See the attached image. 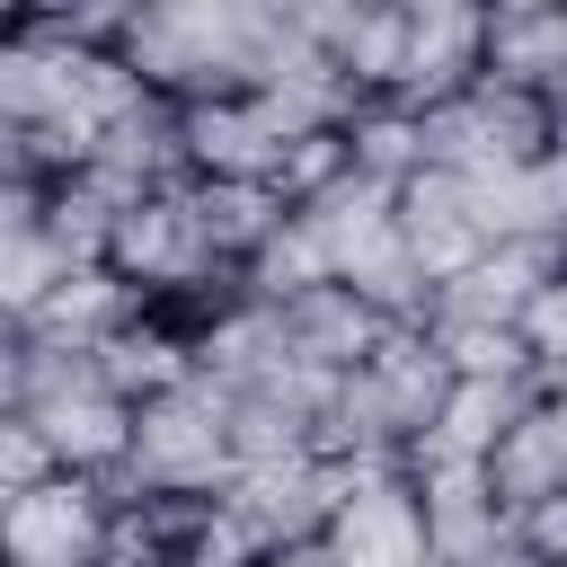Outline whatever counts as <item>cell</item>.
<instances>
[{
  "mask_svg": "<svg viewBox=\"0 0 567 567\" xmlns=\"http://www.w3.org/2000/svg\"><path fill=\"white\" fill-rule=\"evenodd\" d=\"M284 35H292V18L266 0H151L124 27V71L168 106L248 97L266 80V62L284 53Z\"/></svg>",
  "mask_w": 567,
  "mask_h": 567,
  "instance_id": "6da1fadb",
  "label": "cell"
},
{
  "mask_svg": "<svg viewBox=\"0 0 567 567\" xmlns=\"http://www.w3.org/2000/svg\"><path fill=\"white\" fill-rule=\"evenodd\" d=\"M239 478V452H230V390H213L204 372L142 399L133 408V452H124V496H186V505H213L221 487Z\"/></svg>",
  "mask_w": 567,
  "mask_h": 567,
  "instance_id": "7a4b0ae2",
  "label": "cell"
},
{
  "mask_svg": "<svg viewBox=\"0 0 567 567\" xmlns=\"http://www.w3.org/2000/svg\"><path fill=\"white\" fill-rule=\"evenodd\" d=\"M354 470H337L328 452H301V461H266V470H239L221 496H213V540L239 558V567H266L284 549H319L337 505H346Z\"/></svg>",
  "mask_w": 567,
  "mask_h": 567,
  "instance_id": "3957f363",
  "label": "cell"
},
{
  "mask_svg": "<svg viewBox=\"0 0 567 567\" xmlns=\"http://www.w3.org/2000/svg\"><path fill=\"white\" fill-rule=\"evenodd\" d=\"M416 115H425V168H452V177H487V168H523V159L558 151L549 97L505 89V80H470L461 97L416 106Z\"/></svg>",
  "mask_w": 567,
  "mask_h": 567,
  "instance_id": "277c9868",
  "label": "cell"
},
{
  "mask_svg": "<svg viewBox=\"0 0 567 567\" xmlns=\"http://www.w3.org/2000/svg\"><path fill=\"white\" fill-rule=\"evenodd\" d=\"M0 558L9 567H106L115 558V478H35L0 505Z\"/></svg>",
  "mask_w": 567,
  "mask_h": 567,
  "instance_id": "5b68a950",
  "label": "cell"
},
{
  "mask_svg": "<svg viewBox=\"0 0 567 567\" xmlns=\"http://www.w3.org/2000/svg\"><path fill=\"white\" fill-rule=\"evenodd\" d=\"M319 549L337 567H434L425 496H416L408 461L399 470H354V487H346V505H337V523H328Z\"/></svg>",
  "mask_w": 567,
  "mask_h": 567,
  "instance_id": "8992f818",
  "label": "cell"
},
{
  "mask_svg": "<svg viewBox=\"0 0 567 567\" xmlns=\"http://www.w3.org/2000/svg\"><path fill=\"white\" fill-rule=\"evenodd\" d=\"M558 275V248H523V239H487L452 284H434L425 328H523L532 292Z\"/></svg>",
  "mask_w": 567,
  "mask_h": 567,
  "instance_id": "52a82bcc",
  "label": "cell"
},
{
  "mask_svg": "<svg viewBox=\"0 0 567 567\" xmlns=\"http://www.w3.org/2000/svg\"><path fill=\"white\" fill-rule=\"evenodd\" d=\"M177 124H186V177L204 186H275L292 151L257 97H204V106H177Z\"/></svg>",
  "mask_w": 567,
  "mask_h": 567,
  "instance_id": "ba28073f",
  "label": "cell"
},
{
  "mask_svg": "<svg viewBox=\"0 0 567 567\" xmlns=\"http://www.w3.org/2000/svg\"><path fill=\"white\" fill-rule=\"evenodd\" d=\"M487 71V9L470 0H416L408 9V62H399V106H443Z\"/></svg>",
  "mask_w": 567,
  "mask_h": 567,
  "instance_id": "9c48e42d",
  "label": "cell"
},
{
  "mask_svg": "<svg viewBox=\"0 0 567 567\" xmlns=\"http://www.w3.org/2000/svg\"><path fill=\"white\" fill-rule=\"evenodd\" d=\"M487 496L523 523L532 505H549V496H567V390H540L505 434H496V452H487Z\"/></svg>",
  "mask_w": 567,
  "mask_h": 567,
  "instance_id": "30bf717a",
  "label": "cell"
},
{
  "mask_svg": "<svg viewBox=\"0 0 567 567\" xmlns=\"http://www.w3.org/2000/svg\"><path fill=\"white\" fill-rule=\"evenodd\" d=\"M195 372L213 381V390H266L275 372H292V346H284V310H266V301H248V292H230L213 319H195Z\"/></svg>",
  "mask_w": 567,
  "mask_h": 567,
  "instance_id": "8fae6325",
  "label": "cell"
},
{
  "mask_svg": "<svg viewBox=\"0 0 567 567\" xmlns=\"http://www.w3.org/2000/svg\"><path fill=\"white\" fill-rule=\"evenodd\" d=\"M416 496H425V540H434V567H470L478 549H496L514 532V514L487 496V470H461V461H408Z\"/></svg>",
  "mask_w": 567,
  "mask_h": 567,
  "instance_id": "7c38bea8",
  "label": "cell"
},
{
  "mask_svg": "<svg viewBox=\"0 0 567 567\" xmlns=\"http://www.w3.org/2000/svg\"><path fill=\"white\" fill-rule=\"evenodd\" d=\"M381 337H390V319H381L363 292H346V284H319V292L284 301V346H292V363H310V372H328V381L363 372Z\"/></svg>",
  "mask_w": 567,
  "mask_h": 567,
  "instance_id": "4fadbf2b",
  "label": "cell"
},
{
  "mask_svg": "<svg viewBox=\"0 0 567 567\" xmlns=\"http://www.w3.org/2000/svg\"><path fill=\"white\" fill-rule=\"evenodd\" d=\"M399 239H408V257L425 266V284H452V275L487 248V230H478V213H470V186H461L452 168H425V177L399 186Z\"/></svg>",
  "mask_w": 567,
  "mask_h": 567,
  "instance_id": "5bb4252c",
  "label": "cell"
},
{
  "mask_svg": "<svg viewBox=\"0 0 567 567\" xmlns=\"http://www.w3.org/2000/svg\"><path fill=\"white\" fill-rule=\"evenodd\" d=\"M89 363H97V381H106L124 408H142V399H159V390L195 381V328H186V319H168V310H142V319H133V328H115Z\"/></svg>",
  "mask_w": 567,
  "mask_h": 567,
  "instance_id": "9a60e30c",
  "label": "cell"
},
{
  "mask_svg": "<svg viewBox=\"0 0 567 567\" xmlns=\"http://www.w3.org/2000/svg\"><path fill=\"white\" fill-rule=\"evenodd\" d=\"M532 399H540V381H452V399H443L434 434H425L408 461H461V470H487L496 434H505Z\"/></svg>",
  "mask_w": 567,
  "mask_h": 567,
  "instance_id": "2e32d148",
  "label": "cell"
},
{
  "mask_svg": "<svg viewBox=\"0 0 567 567\" xmlns=\"http://www.w3.org/2000/svg\"><path fill=\"white\" fill-rule=\"evenodd\" d=\"M142 319V301L106 275V266H71L62 284H53V301L35 310V328L27 337H44V346H71V354H97L115 328H133Z\"/></svg>",
  "mask_w": 567,
  "mask_h": 567,
  "instance_id": "e0dca14e",
  "label": "cell"
},
{
  "mask_svg": "<svg viewBox=\"0 0 567 567\" xmlns=\"http://www.w3.org/2000/svg\"><path fill=\"white\" fill-rule=\"evenodd\" d=\"M558 53H567V9H549V0H514V9H487V71L478 80H505V89H549V71H558Z\"/></svg>",
  "mask_w": 567,
  "mask_h": 567,
  "instance_id": "ac0fdd59",
  "label": "cell"
},
{
  "mask_svg": "<svg viewBox=\"0 0 567 567\" xmlns=\"http://www.w3.org/2000/svg\"><path fill=\"white\" fill-rule=\"evenodd\" d=\"M346 168L354 177H381V186L425 177V115L399 106V97H363L346 115Z\"/></svg>",
  "mask_w": 567,
  "mask_h": 567,
  "instance_id": "d6986e66",
  "label": "cell"
},
{
  "mask_svg": "<svg viewBox=\"0 0 567 567\" xmlns=\"http://www.w3.org/2000/svg\"><path fill=\"white\" fill-rule=\"evenodd\" d=\"M186 204H195V221H204V239L221 248L230 275H239V266L292 221V204H284L275 186H204V177H186Z\"/></svg>",
  "mask_w": 567,
  "mask_h": 567,
  "instance_id": "ffe728a7",
  "label": "cell"
},
{
  "mask_svg": "<svg viewBox=\"0 0 567 567\" xmlns=\"http://www.w3.org/2000/svg\"><path fill=\"white\" fill-rule=\"evenodd\" d=\"M399 62H408V9H372L354 0V27L337 44V80L354 97H399Z\"/></svg>",
  "mask_w": 567,
  "mask_h": 567,
  "instance_id": "44dd1931",
  "label": "cell"
},
{
  "mask_svg": "<svg viewBox=\"0 0 567 567\" xmlns=\"http://www.w3.org/2000/svg\"><path fill=\"white\" fill-rule=\"evenodd\" d=\"M523 354H532V372H540V390H558V372H567V275H549L540 292H532V310H523Z\"/></svg>",
  "mask_w": 567,
  "mask_h": 567,
  "instance_id": "7402d4cb",
  "label": "cell"
},
{
  "mask_svg": "<svg viewBox=\"0 0 567 567\" xmlns=\"http://www.w3.org/2000/svg\"><path fill=\"white\" fill-rule=\"evenodd\" d=\"M35 478H53V452H44V434H35L27 416H0V505H9V496H27Z\"/></svg>",
  "mask_w": 567,
  "mask_h": 567,
  "instance_id": "603a6c76",
  "label": "cell"
},
{
  "mask_svg": "<svg viewBox=\"0 0 567 567\" xmlns=\"http://www.w3.org/2000/svg\"><path fill=\"white\" fill-rule=\"evenodd\" d=\"M35 230H44V186L0 177V248H18V239H35Z\"/></svg>",
  "mask_w": 567,
  "mask_h": 567,
  "instance_id": "cb8c5ba5",
  "label": "cell"
},
{
  "mask_svg": "<svg viewBox=\"0 0 567 567\" xmlns=\"http://www.w3.org/2000/svg\"><path fill=\"white\" fill-rule=\"evenodd\" d=\"M523 540L549 558V567H567V496H549V505H532L523 514Z\"/></svg>",
  "mask_w": 567,
  "mask_h": 567,
  "instance_id": "d4e9b609",
  "label": "cell"
},
{
  "mask_svg": "<svg viewBox=\"0 0 567 567\" xmlns=\"http://www.w3.org/2000/svg\"><path fill=\"white\" fill-rule=\"evenodd\" d=\"M470 567H549V558H540V549H532V540H523V523H514V532H505V540H496V549H478V558H470Z\"/></svg>",
  "mask_w": 567,
  "mask_h": 567,
  "instance_id": "484cf974",
  "label": "cell"
},
{
  "mask_svg": "<svg viewBox=\"0 0 567 567\" xmlns=\"http://www.w3.org/2000/svg\"><path fill=\"white\" fill-rule=\"evenodd\" d=\"M540 97H549V115H558V133H567V53H558V71H549V89H540Z\"/></svg>",
  "mask_w": 567,
  "mask_h": 567,
  "instance_id": "4316f807",
  "label": "cell"
},
{
  "mask_svg": "<svg viewBox=\"0 0 567 567\" xmlns=\"http://www.w3.org/2000/svg\"><path fill=\"white\" fill-rule=\"evenodd\" d=\"M266 567H337L328 549H284V558H266Z\"/></svg>",
  "mask_w": 567,
  "mask_h": 567,
  "instance_id": "83f0119b",
  "label": "cell"
},
{
  "mask_svg": "<svg viewBox=\"0 0 567 567\" xmlns=\"http://www.w3.org/2000/svg\"><path fill=\"white\" fill-rule=\"evenodd\" d=\"M558 275H567V248H558Z\"/></svg>",
  "mask_w": 567,
  "mask_h": 567,
  "instance_id": "f1b7e54d",
  "label": "cell"
},
{
  "mask_svg": "<svg viewBox=\"0 0 567 567\" xmlns=\"http://www.w3.org/2000/svg\"><path fill=\"white\" fill-rule=\"evenodd\" d=\"M558 390H567V372H558Z\"/></svg>",
  "mask_w": 567,
  "mask_h": 567,
  "instance_id": "f546056e",
  "label": "cell"
},
{
  "mask_svg": "<svg viewBox=\"0 0 567 567\" xmlns=\"http://www.w3.org/2000/svg\"><path fill=\"white\" fill-rule=\"evenodd\" d=\"M0 567H9V558H0Z\"/></svg>",
  "mask_w": 567,
  "mask_h": 567,
  "instance_id": "4dcf8cb0",
  "label": "cell"
}]
</instances>
